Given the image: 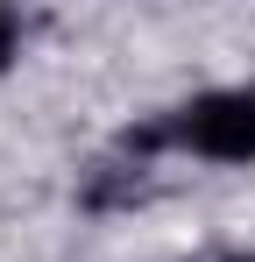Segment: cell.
Wrapping results in <instances>:
<instances>
[{
	"label": "cell",
	"mask_w": 255,
	"mask_h": 262,
	"mask_svg": "<svg viewBox=\"0 0 255 262\" xmlns=\"http://www.w3.org/2000/svg\"><path fill=\"white\" fill-rule=\"evenodd\" d=\"M14 57H22V21H14V14L0 7V71H7Z\"/></svg>",
	"instance_id": "obj_2"
},
{
	"label": "cell",
	"mask_w": 255,
	"mask_h": 262,
	"mask_svg": "<svg viewBox=\"0 0 255 262\" xmlns=\"http://www.w3.org/2000/svg\"><path fill=\"white\" fill-rule=\"evenodd\" d=\"M234 262H255V255H234Z\"/></svg>",
	"instance_id": "obj_3"
},
{
	"label": "cell",
	"mask_w": 255,
	"mask_h": 262,
	"mask_svg": "<svg viewBox=\"0 0 255 262\" xmlns=\"http://www.w3.org/2000/svg\"><path fill=\"white\" fill-rule=\"evenodd\" d=\"M121 149L142 163L156 149H184L199 163H255V85H213L184 106L121 135Z\"/></svg>",
	"instance_id": "obj_1"
}]
</instances>
